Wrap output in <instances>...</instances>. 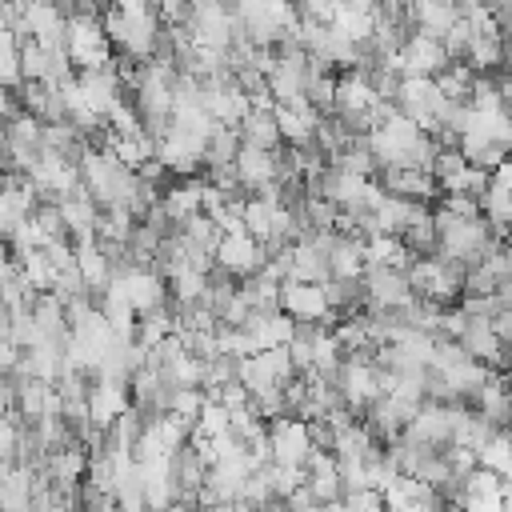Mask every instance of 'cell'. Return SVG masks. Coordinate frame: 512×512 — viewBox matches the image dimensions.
<instances>
[{"instance_id":"obj_28","label":"cell","mask_w":512,"mask_h":512,"mask_svg":"<svg viewBox=\"0 0 512 512\" xmlns=\"http://www.w3.org/2000/svg\"><path fill=\"white\" fill-rule=\"evenodd\" d=\"M44 260L56 268V272H68L72 268V244L68 240H44Z\"/></svg>"},{"instance_id":"obj_2","label":"cell","mask_w":512,"mask_h":512,"mask_svg":"<svg viewBox=\"0 0 512 512\" xmlns=\"http://www.w3.org/2000/svg\"><path fill=\"white\" fill-rule=\"evenodd\" d=\"M360 296L376 312H404L412 304V288H408L404 272H396V268H364L360 272Z\"/></svg>"},{"instance_id":"obj_25","label":"cell","mask_w":512,"mask_h":512,"mask_svg":"<svg viewBox=\"0 0 512 512\" xmlns=\"http://www.w3.org/2000/svg\"><path fill=\"white\" fill-rule=\"evenodd\" d=\"M200 404H204V392H200V388H172V392H168V408H164V416L172 412V416L196 420Z\"/></svg>"},{"instance_id":"obj_16","label":"cell","mask_w":512,"mask_h":512,"mask_svg":"<svg viewBox=\"0 0 512 512\" xmlns=\"http://www.w3.org/2000/svg\"><path fill=\"white\" fill-rule=\"evenodd\" d=\"M236 136L244 148H260V152H280V132L272 120V108H248V116L236 124Z\"/></svg>"},{"instance_id":"obj_27","label":"cell","mask_w":512,"mask_h":512,"mask_svg":"<svg viewBox=\"0 0 512 512\" xmlns=\"http://www.w3.org/2000/svg\"><path fill=\"white\" fill-rule=\"evenodd\" d=\"M20 428H24V420H20L16 412L0 416V460H12V456H16V440H20Z\"/></svg>"},{"instance_id":"obj_7","label":"cell","mask_w":512,"mask_h":512,"mask_svg":"<svg viewBox=\"0 0 512 512\" xmlns=\"http://www.w3.org/2000/svg\"><path fill=\"white\" fill-rule=\"evenodd\" d=\"M84 408H88V424L104 432L112 420H120V416L132 408V400H128V384H112V380H88Z\"/></svg>"},{"instance_id":"obj_9","label":"cell","mask_w":512,"mask_h":512,"mask_svg":"<svg viewBox=\"0 0 512 512\" xmlns=\"http://www.w3.org/2000/svg\"><path fill=\"white\" fill-rule=\"evenodd\" d=\"M456 4H448V0H420V4H408L404 8V24H408V32H420V36H428V40H440L452 24H456Z\"/></svg>"},{"instance_id":"obj_32","label":"cell","mask_w":512,"mask_h":512,"mask_svg":"<svg viewBox=\"0 0 512 512\" xmlns=\"http://www.w3.org/2000/svg\"><path fill=\"white\" fill-rule=\"evenodd\" d=\"M12 276H16V264H12V256H8V244H0V284L12 280Z\"/></svg>"},{"instance_id":"obj_1","label":"cell","mask_w":512,"mask_h":512,"mask_svg":"<svg viewBox=\"0 0 512 512\" xmlns=\"http://www.w3.org/2000/svg\"><path fill=\"white\" fill-rule=\"evenodd\" d=\"M104 288H108V292H116V296H120L136 316L156 312V308H164V300H168L164 280H160L152 268H140V264H128V268L112 272V280H108Z\"/></svg>"},{"instance_id":"obj_10","label":"cell","mask_w":512,"mask_h":512,"mask_svg":"<svg viewBox=\"0 0 512 512\" xmlns=\"http://www.w3.org/2000/svg\"><path fill=\"white\" fill-rule=\"evenodd\" d=\"M272 120H276V132H280L284 148H308L312 136H316L320 112L308 108V104H296V108H272Z\"/></svg>"},{"instance_id":"obj_11","label":"cell","mask_w":512,"mask_h":512,"mask_svg":"<svg viewBox=\"0 0 512 512\" xmlns=\"http://www.w3.org/2000/svg\"><path fill=\"white\" fill-rule=\"evenodd\" d=\"M200 188H204V180H172L168 188H160L156 208L164 212V220H168L172 228H180L188 216L200 212Z\"/></svg>"},{"instance_id":"obj_15","label":"cell","mask_w":512,"mask_h":512,"mask_svg":"<svg viewBox=\"0 0 512 512\" xmlns=\"http://www.w3.org/2000/svg\"><path fill=\"white\" fill-rule=\"evenodd\" d=\"M288 280L292 284H324L328 280V264L324 252L304 236L296 244H288Z\"/></svg>"},{"instance_id":"obj_22","label":"cell","mask_w":512,"mask_h":512,"mask_svg":"<svg viewBox=\"0 0 512 512\" xmlns=\"http://www.w3.org/2000/svg\"><path fill=\"white\" fill-rule=\"evenodd\" d=\"M176 232H180V240H184L188 248H196V252H208V256H212V248L220 244V232H216V224H212L204 212L188 216V220H184Z\"/></svg>"},{"instance_id":"obj_24","label":"cell","mask_w":512,"mask_h":512,"mask_svg":"<svg viewBox=\"0 0 512 512\" xmlns=\"http://www.w3.org/2000/svg\"><path fill=\"white\" fill-rule=\"evenodd\" d=\"M476 468H484V472H492V476H508V432H492L484 444H480V452H476Z\"/></svg>"},{"instance_id":"obj_4","label":"cell","mask_w":512,"mask_h":512,"mask_svg":"<svg viewBox=\"0 0 512 512\" xmlns=\"http://www.w3.org/2000/svg\"><path fill=\"white\" fill-rule=\"evenodd\" d=\"M312 444H308V428L296 416H280L268 420V464L280 468H304Z\"/></svg>"},{"instance_id":"obj_21","label":"cell","mask_w":512,"mask_h":512,"mask_svg":"<svg viewBox=\"0 0 512 512\" xmlns=\"http://www.w3.org/2000/svg\"><path fill=\"white\" fill-rule=\"evenodd\" d=\"M272 208H280V204H264V200H256V196H248L244 208H240V224H244V232H248L256 244H268V232H272Z\"/></svg>"},{"instance_id":"obj_26","label":"cell","mask_w":512,"mask_h":512,"mask_svg":"<svg viewBox=\"0 0 512 512\" xmlns=\"http://www.w3.org/2000/svg\"><path fill=\"white\" fill-rule=\"evenodd\" d=\"M340 504H344V512H384V500H380V492H372V488L344 492Z\"/></svg>"},{"instance_id":"obj_19","label":"cell","mask_w":512,"mask_h":512,"mask_svg":"<svg viewBox=\"0 0 512 512\" xmlns=\"http://www.w3.org/2000/svg\"><path fill=\"white\" fill-rule=\"evenodd\" d=\"M472 68L468 64H460V60H452L444 72H436L432 76V84H436V92L448 100V104H468V92H472Z\"/></svg>"},{"instance_id":"obj_14","label":"cell","mask_w":512,"mask_h":512,"mask_svg":"<svg viewBox=\"0 0 512 512\" xmlns=\"http://www.w3.org/2000/svg\"><path fill=\"white\" fill-rule=\"evenodd\" d=\"M336 36H344L348 44L364 48L372 40V4L368 0H352V4H336L332 12V24H328Z\"/></svg>"},{"instance_id":"obj_31","label":"cell","mask_w":512,"mask_h":512,"mask_svg":"<svg viewBox=\"0 0 512 512\" xmlns=\"http://www.w3.org/2000/svg\"><path fill=\"white\" fill-rule=\"evenodd\" d=\"M488 328H492V336H496L500 344H508V336H512V308H508V312L488 316Z\"/></svg>"},{"instance_id":"obj_12","label":"cell","mask_w":512,"mask_h":512,"mask_svg":"<svg viewBox=\"0 0 512 512\" xmlns=\"http://www.w3.org/2000/svg\"><path fill=\"white\" fill-rule=\"evenodd\" d=\"M276 164H280V152H260V148H244V144H240V152H236V160H232V172H236L240 188L252 196L260 184L276 180Z\"/></svg>"},{"instance_id":"obj_6","label":"cell","mask_w":512,"mask_h":512,"mask_svg":"<svg viewBox=\"0 0 512 512\" xmlns=\"http://www.w3.org/2000/svg\"><path fill=\"white\" fill-rule=\"evenodd\" d=\"M376 184L384 188V196H396V200H408V204H428L440 196V188L432 184L428 172L420 168H380L376 172Z\"/></svg>"},{"instance_id":"obj_8","label":"cell","mask_w":512,"mask_h":512,"mask_svg":"<svg viewBox=\"0 0 512 512\" xmlns=\"http://www.w3.org/2000/svg\"><path fill=\"white\" fill-rule=\"evenodd\" d=\"M76 88H80L84 104L92 108V116H96L100 124H104V120H108V112L124 100V88H120V80H116L112 64H108V68H96V72H76Z\"/></svg>"},{"instance_id":"obj_33","label":"cell","mask_w":512,"mask_h":512,"mask_svg":"<svg viewBox=\"0 0 512 512\" xmlns=\"http://www.w3.org/2000/svg\"><path fill=\"white\" fill-rule=\"evenodd\" d=\"M8 412H12V380L0 376V416H8Z\"/></svg>"},{"instance_id":"obj_3","label":"cell","mask_w":512,"mask_h":512,"mask_svg":"<svg viewBox=\"0 0 512 512\" xmlns=\"http://www.w3.org/2000/svg\"><path fill=\"white\" fill-rule=\"evenodd\" d=\"M264 260H268V256H264V244H256L248 232H240V236H220V244L212 248V264H216V272H224L228 280H248V276H256Z\"/></svg>"},{"instance_id":"obj_20","label":"cell","mask_w":512,"mask_h":512,"mask_svg":"<svg viewBox=\"0 0 512 512\" xmlns=\"http://www.w3.org/2000/svg\"><path fill=\"white\" fill-rule=\"evenodd\" d=\"M508 488L500 476L484 472V468H472L464 480H460V500H504Z\"/></svg>"},{"instance_id":"obj_18","label":"cell","mask_w":512,"mask_h":512,"mask_svg":"<svg viewBox=\"0 0 512 512\" xmlns=\"http://www.w3.org/2000/svg\"><path fill=\"white\" fill-rule=\"evenodd\" d=\"M236 152H240V136H236V128H220V124H212V132H208V140H204V156H200V168H232V160H236Z\"/></svg>"},{"instance_id":"obj_30","label":"cell","mask_w":512,"mask_h":512,"mask_svg":"<svg viewBox=\"0 0 512 512\" xmlns=\"http://www.w3.org/2000/svg\"><path fill=\"white\" fill-rule=\"evenodd\" d=\"M20 364V348H12L8 336H0V376H12Z\"/></svg>"},{"instance_id":"obj_29","label":"cell","mask_w":512,"mask_h":512,"mask_svg":"<svg viewBox=\"0 0 512 512\" xmlns=\"http://www.w3.org/2000/svg\"><path fill=\"white\" fill-rule=\"evenodd\" d=\"M284 508H288V512H312V508H320V504H316V500H312V492H308V488L300 484L296 492H288Z\"/></svg>"},{"instance_id":"obj_17","label":"cell","mask_w":512,"mask_h":512,"mask_svg":"<svg viewBox=\"0 0 512 512\" xmlns=\"http://www.w3.org/2000/svg\"><path fill=\"white\" fill-rule=\"evenodd\" d=\"M324 264H328V280H360V272H364L360 240L356 236H332Z\"/></svg>"},{"instance_id":"obj_13","label":"cell","mask_w":512,"mask_h":512,"mask_svg":"<svg viewBox=\"0 0 512 512\" xmlns=\"http://www.w3.org/2000/svg\"><path fill=\"white\" fill-rule=\"evenodd\" d=\"M244 332L252 336L256 352H268V348H284L296 332V320H288L284 312H252L244 320Z\"/></svg>"},{"instance_id":"obj_5","label":"cell","mask_w":512,"mask_h":512,"mask_svg":"<svg viewBox=\"0 0 512 512\" xmlns=\"http://www.w3.org/2000/svg\"><path fill=\"white\" fill-rule=\"evenodd\" d=\"M276 308L288 320H296V324H324L332 316L320 284H292V280H284L280 292H276Z\"/></svg>"},{"instance_id":"obj_23","label":"cell","mask_w":512,"mask_h":512,"mask_svg":"<svg viewBox=\"0 0 512 512\" xmlns=\"http://www.w3.org/2000/svg\"><path fill=\"white\" fill-rule=\"evenodd\" d=\"M16 60H20V84H44L48 80V56L36 40H20Z\"/></svg>"}]
</instances>
